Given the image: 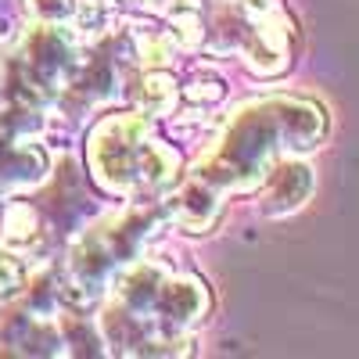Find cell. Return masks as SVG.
I'll use <instances>...</instances> for the list:
<instances>
[{
	"label": "cell",
	"mask_w": 359,
	"mask_h": 359,
	"mask_svg": "<svg viewBox=\"0 0 359 359\" xmlns=\"http://www.w3.org/2000/svg\"><path fill=\"white\" fill-rule=\"evenodd\" d=\"M331 118L313 97L269 94L241 104L216 144L194 162L187 176L165 198V216L187 233H208L216 226L226 198L255 194L277 162L309 155L327 140Z\"/></svg>",
	"instance_id": "cell-1"
},
{
	"label": "cell",
	"mask_w": 359,
	"mask_h": 359,
	"mask_svg": "<svg viewBox=\"0 0 359 359\" xmlns=\"http://www.w3.org/2000/svg\"><path fill=\"white\" fill-rule=\"evenodd\" d=\"M212 313L198 273L158 259H133L101 294L97 334L111 355H184Z\"/></svg>",
	"instance_id": "cell-2"
},
{
	"label": "cell",
	"mask_w": 359,
	"mask_h": 359,
	"mask_svg": "<svg viewBox=\"0 0 359 359\" xmlns=\"http://www.w3.org/2000/svg\"><path fill=\"white\" fill-rule=\"evenodd\" d=\"M180 47L237 54L255 76H280L294 65L298 33L284 0H169L162 8Z\"/></svg>",
	"instance_id": "cell-3"
},
{
	"label": "cell",
	"mask_w": 359,
	"mask_h": 359,
	"mask_svg": "<svg viewBox=\"0 0 359 359\" xmlns=\"http://www.w3.org/2000/svg\"><path fill=\"white\" fill-rule=\"evenodd\" d=\"M90 180L111 198L133 205L165 201L180 184V155L140 111H108L86 133Z\"/></svg>",
	"instance_id": "cell-4"
},
{
	"label": "cell",
	"mask_w": 359,
	"mask_h": 359,
	"mask_svg": "<svg viewBox=\"0 0 359 359\" xmlns=\"http://www.w3.org/2000/svg\"><path fill=\"white\" fill-rule=\"evenodd\" d=\"M165 219H169L165 201H151V205L126 201V208H118V212H104L94 223H86L69 245V259L62 269L69 287L86 306H97L108 284L133 259H140L144 245L162 230Z\"/></svg>",
	"instance_id": "cell-5"
},
{
	"label": "cell",
	"mask_w": 359,
	"mask_h": 359,
	"mask_svg": "<svg viewBox=\"0 0 359 359\" xmlns=\"http://www.w3.org/2000/svg\"><path fill=\"white\" fill-rule=\"evenodd\" d=\"M83 33L72 22H36L8 62V86L25 104H57L83 62Z\"/></svg>",
	"instance_id": "cell-6"
},
{
	"label": "cell",
	"mask_w": 359,
	"mask_h": 359,
	"mask_svg": "<svg viewBox=\"0 0 359 359\" xmlns=\"http://www.w3.org/2000/svg\"><path fill=\"white\" fill-rule=\"evenodd\" d=\"M43 115L36 104L18 101L0 115V191H33L50 172V155L40 144Z\"/></svg>",
	"instance_id": "cell-7"
},
{
	"label": "cell",
	"mask_w": 359,
	"mask_h": 359,
	"mask_svg": "<svg viewBox=\"0 0 359 359\" xmlns=\"http://www.w3.org/2000/svg\"><path fill=\"white\" fill-rule=\"evenodd\" d=\"M313 191H316L313 165L306 162V155H291L273 165V172L262 180L255 194H259L262 216H287L294 208H302Z\"/></svg>",
	"instance_id": "cell-8"
},
{
	"label": "cell",
	"mask_w": 359,
	"mask_h": 359,
	"mask_svg": "<svg viewBox=\"0 0 359 359\" xmlns=\"http://www.w3.org/2000/svg\"><path fill=\"white\" fill-rule=\"evenodd\" d=\"M25 8L36 22H72L79 0H25Z\"/></svg>",
	"instance_id": "cell-9"
},
{
	"label": "cell",
	"mask_w": 359,
	"mask_h": 359,
	"mask_svg": "<svg viewBox=\"0 0 359 359\" xmlns=\"http://www.w3.org/2000/svg\"><path fill=\"white\" fill-rule=\"evenodd\" d=\"M123 4H133V8H140V11H162L169 0H123Z\"/></svg>",
	"instance_id": "cell-10"
},
{
	"label": "cell",
	"mask_w": 359,
	"mask_h": 359,
	"mask_svg": "<svg viewBox=\"0 0 359 359\" xmlns=\"http://www.w3.org/2000/svg\"><path fill=\"white\" fill-rule=\"evenodd\" d=\"M0 97H4V79H0Z\"/></svg>",
	"instance_id": "cell-11"
}]
</instances>
